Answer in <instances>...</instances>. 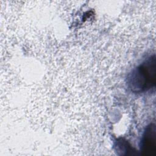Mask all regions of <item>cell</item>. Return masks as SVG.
<instances>
[{"label":"cell","instance_id":"1","mask_svg":"<svg viewBox=\"0 0 156 156\" xmlns=\"http://www.w3.org/2000/svg\"><path fill=\"white\" fill-rule=\"evenodd\" d=\"M156 58L155 55L149 58L137 67L128 77V85L135 93L147 90L155 84Z\"/></svg>","mask_w":156,"mask_h":156},{"label":"cell","instance_id":"2","mask_svg":"<svg viewBox=\"0 0 156 156\" xmlns=\"http://www.w3.org/2000/svg\"><path fill=\"white\" fill-rule=\"evenodd\" d=\"M156 151V130L154 124L149 125L144 132L142 152L145 155H155Z\"/></svg>","mask_w":156,"mask_h":156}]
</instances>
